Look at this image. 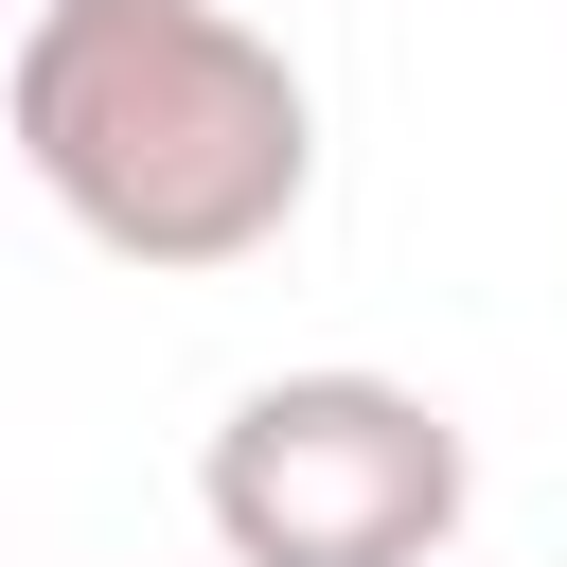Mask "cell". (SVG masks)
<instances>
[{
  "instance_id": "1",
  "label": "cell",
  "mask_w": 567,
  "mask_h": 567,
  "mask_svg": "<svg viewBox=\"0 0 567 567\" xmlns=\"http://www.w3.org/2000/svg\"><path fill=\"white\" fill-rule=\"evenodd\" d=\"M0 142L142 284H213L284 248L319 195V89L230 0H18Z\"/></svg>"
},
{
  "instance_id": "2",
  "label": "cell",
  "mask_w": 567,
  "mask_h": 567,
  "mask_svg": "<svg viewBox=\"0 0 567 567\" xmlns=\"http://www.w3.org/2000/svg\"><path fill=\"white\" fill-rule=\"evenodd\" d=\"M478 443L408 372H266L195 443V514L230 567H443Z\"/></svg>"
},
{
  "instance_id": "3",
  "label": "cell",
  "mask_w": 567,
  "mask_h": 567,
  "mask_svg": "<svg viewBox=\"0 0 567 567\" xmlns=\"http://www.w3.org/2000/svg\"><path fill=\"white\" fill-rule=\"evenodd\" d=\"M0 18H18V0H0Z\"/></svg>"
}]
</instances>
